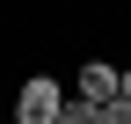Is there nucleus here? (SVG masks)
Masks as SVG:
<instances>
[{
    "mask_svg": "<svg viewBox=\"0 0 131 124\" xmlns=\"http://www.w3.org/2000/svg\"><path fill=\"white\" fill-rule=\"evenodd\" d=\"M58 110H66V95L37 73V80H22V88H15V117H7V124H58Z\"/></svg>",
    "mask_w": 131,
    "mask_h": 124,
    "instance_id": "f257e3e1",
    "label": "nucleus"
},
{
    "mask_svg": "<svg viewBox=\"0 0 131 124\" xmlns=\"http://www.w3.org/2000/svg\"><path fill=\"white\" fill-rule=\"evenodd\" d=\"M80 102H88V110L117 102V66H109V58H88V66H80Z\"/></svg>",
    "mask_w": 131,
    "mask_h": 124,
    "instance_id": "f03ea898",
    "label": "nucleus"
},
{
    "mask_svg": "<svg viewBox=\"0 0 131 124\" xmlns=\"http://www.w3.org/2000/svg\"><path fill=\"white\" fill-rule=\"evenodd\" d=\"M58 124H95V110H88L80 95H66V110H58Z\"/></svg>",
    "mask_w": 131,
    "mask_h": 124,
    "instance_id": "7ed1b4c3",
    "label": "nucleus"
},
{
    "mask_svg": "<svg viewBox=\"0 0 131 124\" xmlns=\"http://www.w3.org/2000/svg\"><path fill=\"white\" fill-rule=\"evenodd\" d=\"M117 102H131V66H117Z\"/></svg>",
    "mask_w": 131,
    "mask_h": 124,
    "instance_id": "20e7f679",
    "label": "nucleus"
}]
</instances>
